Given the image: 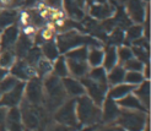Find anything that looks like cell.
Masks as SVG:
<instances>
[{
	"instance_id": "29",
	"label": "cell",
	"mask_w": 151,
	"mask_h": 131,
	"mask_svg": "<svg viewBox=\"0 0 151 131\" xmlns=\"http://www.w3.org/2000/svg\"><path fill=\"white\" fill-rule=\"evenodd\" d=\"M36 69V72H37V76H38L40 79H44L47 77V76L52 75V69H53V61L46 59L44 57H42L38 63L36 64L35 66Z\"/></svg>"
},
{
	"instance_id": "35",
	"label": "cell",
	"mask_w": 151,
	"mask_h": 131,
	"mask_svg": "<svg viewBox=\"0 0 151 131\" xmlns=\"http://www.w3.org/2000/svg\"><path fill=\"white\" fill-rule=\"evenodd\" d=\"M133 50V55L135 59L140 60L142 64H150V49L138 45H130Z\"/></svg>"
},
{
	"instance_id": "25",
	"label": "cell",
	"mask_w": 151,
	"mask_h": 131,
	"mask_svg": "<svg viewBox=\"0 0 151 131\" xmlns=\"http://www.w3.org/2000/svg\"><path fill=\"white\" fill-rule=\"evenodd\" d=\"M124 76H125V69L123 65H116L114 67H112L111 70L107 71V84L108 87L111 86H116L124 82Z\"/></svg>"
},
{
	"instance_id": "7",
	"label": "cell",
	"mask_w": 151,
	"mask_h": 131,
	"mask_svg": "<svg viewBox=\"0 0 151 131\" xmlns=\"http://www.w3.org/2000/svg\"><path fill=\"white\" fill-rule=\"evenodd\" d=\"M80 81L85 87V94L91 99L96 105L101 107L103 104V102H104V99L107 98L108 88H109L108 84L95 82L92 80H90L87 76L80 79Z\"/></svg>"
},
{
	"instance_id": "14",
	"label": "cell",
	"mask_w": 151,
	"mask_h": 131,
	"mask_svg": "<svg viewBox=\"0 0 151 131\" xmlns=\"http://www.w3.org/2000/svg\"><path fill=\"white\" fill-rule=\"evenodd\" d=\"M62 82L68 98H79L85 94V87L80 80L71 77V76H66V77L62 79Z\"/></svg>"
},
{
	"instance_id": "22",
	"label": "cell",
	"mask_w": 151,
	"mask_h": 131,
	"mask_svg": "<svg viewBox=\"0 0 151 131\" xmlns=\"http://www.w3.org/2000/svg\"><path fill=\"white\" fill-rule=\"evenodd\" d=\"M117 105L119 108H122V109H130V110H142V112H146L145 108L142 107V104L139 102V99L133 94V92L129 94H127L125 97L118 99L116 101ZM149 113V112H146Z\"/></svg>"
},
{
	"instance_id": "23",
	"label": "cell",
	"mask_w": 151,
	"mask_h": 131,
	"mask_svg": "<svg viewBox=\"0 0 151 131\" xmlns=\"http://www.w3.org/2000/svg\"><path fill=\"white\" fill-rule=\"evenodd\" d=\"M135 87L132 86V84H128L125 82H122L119 84H116V86H111L108 88V94L107 97H109L113 101H118V99L125 97L127 94H129L133 92Z\"/></svg>"
},
{
	"instance_id": "20",
	"label": "cell",
	"mask_w": 151,
	"mask_h": 131,
	"mask_svg": "<svg viewBox=\"0 0 151 131\" xmlns=\"http://www.w3.org/2000/svg\"><path fill=\"white\" fill-rule=\"evenodd\" d=\"M103 45L102 47H97V45H91L87 47V57L86 61L88 67H97L102 66L103 63Z\"/></svg>"
},
{
	"instance_id": "16",
	"label": "cell",
	"mask_w": 151,
	"mask_h": 131,
	"mask_svg": "<svg viewBox=\"0 0 151 131\" xmlns=\"http://www.w3.org/2000/svg\"><path fill=\"white\" fill-rule=\"evenodd\" d=\"M5 130L6 131H25V127L22 125L19 107H14L7 109L6 119H5Z\"/></svg>"
},
{
	"instance_id": "39",
	"label": "cell",
	"mask_w": 151,
	"mask_h": 131,
	"mask_svg": "<svg viewBox=\"0 0 151 131\" xmlns=\"http://www.w3.org/2000/svg\"><path fill=\"white\" fill-rule=\"evenodd\" d=\"M144 65L140 60L135 59V58H132L130 60H128L127 63L123 64V67L125 69V71H142V69H144Z\"/></svg>"
},
{
	"instance_id": "47",
	"label": "cell",
	"mask_w": 151,
	"mask_h": 131,
	"mask_svg": "<svg viewBox=\"0 0 151 131\" xmlns=\"http://www.w3.org/2000/svg\"><path fill=\"white\" fill-rule=\"evenodd\" d=\"M75 1L78 3V5H79L80 7H82V9L86 11V0H75Z\"/></svg>"
},
{
	"instance_id": "6",
	"label": "cell",
	"mask_w": 151,
	"mask_h": 131,
	"mask_svg": "<svg viewBox=\"0 0 151 131\" xmlns=\"http://www.w3.org/2000/svg\"><path fill=\"white\" fill-rule=\"evenodd\" d=\"M123 9L133 24L141 25L150 11V3L144 0H123Z\"/></svg>"
},
{
	"instance_id": "10",
	"label": "cell",
	"mask_w": 151,
	"mask_h": 131,
	"mask_svg": "<svg viewBox=\"0 0 151 131\" xmlns=\"http://www.w3.org/2000/svg\"><path fill=\"white\" fill-rule=\"evenodd\" d=\"M86 12L88 14L90 17H92L97 21H103L113 17V15L116 12V5L112 4L111 1L90 5L86 7Z\"/></svg>"
},
{
	"instance_id": "26",
	"label": "cell",
	"mask_w": 151,
	"mask_h": 131,
	"mask_svg": "<svg viewBox=\"0 0 151 131\" xmlns=\"http://www.w3.org/2000/svg\"><path fill=\"white\" fill-rule=\"evenodd\" d=\"M124 36H125V41L124 44L130 45L134 41L139 39V38L144 37V29H142V25L139 24H133L124 31Z\"/></svg>"
},
{
	"instance_id": "48",
	"label": "cell",
	"mask_w": 151,
	"mask_h": 131,
	"mask_svg": "<svg viewBox=\"0 0 151 131\" xmlns=\"http://www.w3.org/2000/svg\"><path fill=\"white\" fill-rule=\"evenodd\" d=\"M144 1H145V3H150V0H144Z\"/></svg>"
},
{
	"instance_id": "45",
	"label": "cell",
	"mask_w": 151,
	"mask_h": 131,
	"mask_svg": "<svg viewBox=\"0 0 151 131\" xmlns=\"http://www.w3.org/2000/svg\"><path fill=\"white\" fill-rule=\"evenodd\" d=\"M108 0H86V7L90 5H95V4H101V3H106Z\"/></svg>"
},
{
	"instance_id": "5",
	"label": "cell",
	"mask_w": 151,
	"mask_h": 131,
	"mask_svg": "<svg viewBox=\"0 0 151 131\" xmlns=\"http://www.w3.org/2000/svg\"><path fill=\"white\" fill-rule=\"evenodd\" d=\"M52 120L68 126L82 127L80 126L76 118V101L75 98H68L58 109L52 114Z\"/></svg>"
},
{
	"instance_id": "34",
	"label": "cell",
	"mask_w": 151,
	"mask_h": 131,
	"mask_svg": "<svg viewBox=\"0 0 151 131\" xmlns=\"http://www.w3.org/2000/svg\"><path fill=\"white\" fill-rule=\"evenodd\" d=\"M82 127H75V126H68L64 124H60L54 120H49L42 131H80Z\"/></svg>"
},
{
	"instance_id": "43",
	"label": "cell",
	"mask_w": 151,
	"mask_h": 131,
	"mask_svg": "<svg viewBox=\"0 0 151 131\" xmlns=\"http://www.w3.org/2000/svg\"><path fill=\"white\" fill-rule=\"evenodd\" d=\"M6 113H7V108H5V107H0V131H6V130H5Z\"/></svg>"
},
{
	"instance_id": "11",
	"label": "cell",
	"mask_w": 151,
	"mask_h": 131,
	"mask_svg": "<svg viewBox=\"0 0 151 131\" xmlns=\"http://www.w3.org/2000/svg\"><path fill=\"white\" fill-rule=\"evenodd\" d=\"M24 89L25 82H19L12 89H10L9 92H6L5 94L0 97V107H5L7 109L19 107L22 99H24Z\"/></svg>"
},
{
	"instance_id": "44",
	"label": "cell",
	"mask_w": 151,
	"mask_h": 131,
	"mask_svg": "<svg viewBox=\"0 0 151 131\" xmlns=\"http://www.w3.org/2000/svg\"><path fill=\"white\" fill-rule=\"evenodd\" d=\"M47 6L53 7V9H60L62 7V0H43Z\"/></svg>"
},
{
	"instance_id": "31",
	"label": "cell",
	"mask_w": 151,
	"mask_h": 131,
	"mask_svg": "<svg viewBox=\"0 0 151 131\" xmlns=\"http://www.w3.org/2000/svg\"><path fill=\"white\" fill-rule=\"evenodd\" d=\"M16 60H17L16 54H15V52L12 49L0 52V67L10 70V67L15 64Z\"/></svg>"
},
{
	"instance_id": "17",
	"label": "cell",
	"mask_w": 151,
	"mask_h": 131,
	"mask_svg": "<svg viewBox=\"0 0 151 131\" xmlns=\"http://www.w3.org/2000/svg\"><path fill=\"white\" fill-rule=\"evenodd\" d=\"M133 94L139 99V102L145 108V110L150 113V96H151V83L150 80H144L140 84L135 86Z\"/></svg>"
},
{
	"instance_id": "12",
	"label": "cell",
	"mask_w": 151,
	"mask_h": 131,
	"mask_svg": "<svg viewBox=\"0 0 151 131\" xmlns=\"http://www.w3.org/2000/svg\"><path fill=\"white\" fill-rule=\"evenodd\" d=\"M19 36H20V27L17 24L4 28L1 31V34H0V52L14 49Z\"/></svg>"
},
{
	"instance_id": "24",
	"label": "cell",
	"mask_w": 151,
	"mask_h": 131,
	"mask_svg": "<svg viewBox=\"0 0 151 131\" xmlns=\"http://www.w3.org/2000/svg\"><path fill=\"white\" fill-rule=\"evenodd\" d=\"M19 19V10L12 9H0V29H4L9 26L16 25Z\"/></svg>"
},
{
	"instance_id": "21",
	"label": "cell",
	"mask_w": 151,
	"mask_h": 131,
	"mask_svg": "<svg viewBox=\"0 0 151 131\" xmlns=\"http://www.w3.org/2000/svg\"><path fill=\"white\" fill-rule=\"evenodd\" d=\"M33 47V41L31 38H28L26 36H24L20 32V36L17 38V42L14 47V52L16 54V58L17 59H25L26 54L28 53V50Z\"/></svg>"
},
{
	"instance_id": "49",
	"label": "cell",
	"mask_w": 151,
	"mask_h": 131,
	"mask_svg": "<svg viewBox=\"0 0 151 131\" xmlns=\"http://www.w3.org/2000/svg\"><path fill=\"white\" fill-rule=\"evenodd\" d=\"M0 34H1V29H0Z\"/></svg>"
},
{
	"instance_id": "41",
	"label": "cell",
	"mask_w": 151,
	"mask_h": 131,
	"mask_svg": "<svg viewBox=\"0 0 151 131\" xmlns=\"http://www.w3.org/2000/svg\"><path fill=\"white\" fill-rule=\"evenodd\" d=\"M92 131H125V130L113 122V124H100L95 126Z\"/></svg>"
},
{
	"instance_id": "30",
	"label": "cell",
	"mask_w": 151,
	"mask_h": 131,
	"mask_svg": "<svg viewBox=\"0 0 151 131\" xmlns=\"http://www.w3.org/2000/svg\"><path fill=\"white\" fill-rule=\"evenodd\" d=\"M87 77L95 82L99 83H106L107 84V71L103 66H97V67H90L87 72Z\"/></svg>"
},
{
	"instance_id": "18",
	"label": "cell",
	"mask_w": 151,
	"mask_h": 131,
	"mask_svg": "<svg viewBox=\"0 0 151 131\" xmlns=\"http://www.w3.org/2000/svg\"><path fill=\"white\" fill-rule=\"evenodd\" d=\"M62 7L66 16L74 21H81L86 16V11L78 5L75 0H62Z\"/></svg>"
},
{
	"instance_id": "37",
	"label": "cell",
	"mask_w": 151,
	"mask_h": 131,
	"mask_svg": "<svg viewBox=\"0 0 151 131\" xmlns=\"http://www.w3.org/2000/svg\"><path fill=\"white\" fill-rule=\"evenodd\" d=\"M145 80L144 75L140 71H125V76H124V82L128 84H132V86H138L142 81Z\"/></svg>"
},
{
	"instance_id": "2",
	"label": "cell",
	"mask_w": 151,
	"mask_h": 131,
	"mask_svg": "<svg viewBox=\"0 0 151 131\" xmlns=\"http://www.w3.org/2000/svg\"><path fill=\"white\" fill-rule=\"evenodd\" d=\"M55 43L60 54H65L66 52L75 49L78 47H82V45H86V47H91V45L102 47V45H104L102 42L96 39L95 37L76 29H69L62 33H57Z\"/></svg>"
},
{
	"instance_id": "3",
	"label": "cell",
	"mask_w": 151,
	"mask_h": 131,
	"mask_svg": "<svg viewBox=\"0 0 151 131\" xmlns=\"http://www.w3.org/2000/svg\"><path fill=\"white\" fill-rule=\"evenodd\" d=\"M76 101V118L80 126L82 127H95L101 124V107L96 105L86 94Z\"/></svg>"
},
{
	"instance_id": "42",
	"label": "cell",
	"mask_w": 151,
	"mask_h": 131,
	"mask_svg": "<svg viewBox=\"0 0 151 131\" xmlns=\"http://www.w3.org/2000/svg\"><path fill=\"white\" fill-rule=\"evenodd\" d=\"M37 31H38V28H36V27L32 26V25L22 26V27L20 28V32L24 34V36H26V37H28V38H31L32 41H33V37H35L36 33H37Z\"/></svg>"
},
{
	"instance_id": "19",
	"label": "cell",
	"mask_w": 151,
	"mask_h": 131,
	"mask_svg": "<svg viewBox=\"0 0 151 131\" xmlns=\"http://www.w3.org/2000/svg\"><path fill=\"white\" fill-rule=\"evenodd\" d=\"M103 63L102 66L106 69V71L111 70L112 67L118 65V55H117V47L112 44L103 45Z\"/></svg>"
},
{
	"instance_id": "40",
	"label": "cell",
	"mask_w": 151,
	"mask_h": 131,
	"mask_svg": "<svg viewBox=\"0 0 151 131\" xmlns=\"http://www.w3.org/2000/svg\"><path fill=\"white\" fill-rule=\"evenodd\" d=\"M25 5V0H0V9L19 10Z\"/></svg>"
},
{
	"instance_id": "46",
	"label": "cell",
	"mask_w": 151,
	"mask_h": 131,
	"mask_svg": "<svg viewBox=\"0 0 151 131\" xmlns=\"http://www.w3.org/2000/svg\"><path fill=\"white\" fill-rule=\"evenodd\" d=\"M7 75H9V70H6V69L0 67V81H1L4 77H6Z\"/></svg>"
},
{
	"instance_id": "36",
	"label": "cell",
	"mask_w": 151,
	"mask_h": 131,
	"mask_svg": "<svg viewBox=\"0 0 151 131\" xmlns=\"http://www.w3.org/2000/svg\"><path fill=\"white\" fill-rule=\"evenodd\" d=\"M19 82H21V81H19L16 77H14V76L10 74L7 75L6 77H4L1 81H0V97L3 94H5L6 92H9L10 89H12Z\"/></svg>"
},
{
	"instance_id": "33",
	"label": "cell",
	"mask_w": 151,
	"mask_h": 131,
	"mask_svg": "<svg viewBox=\"0 0 151 131\" xmlns=\"http://www.w3.org/2000/svg\"><path fill=\"white\" fill-rule=\"evenodd\" d=\"M117 55H118V64H120V65H123L128 60L134 58L132 47L130 45H127V44L118 45L117 47Z\"/></svg>"
},
{
	"instance_id": "38",
	"label": "cell",
	"mask_w": 151,
	"mask_h": 131,
	"mask_svg": "<svg viewBox=\"0 0 151 131\" xmlns=\"http://www.w3.org/2000/svg\"><path fill=\"white\" fill-rule=\"evenodd\" d=\"M42 52H41V48L37 47V45H33V47L28 50V53L26 54L25 57V60L27 61V63L31 65V66H36V64L38 63V60L42 58Z\"/></svg>"
},
{
	"instance_id": "8",
	"label": "cell",
	"mask_w": 151,
	"mask_h": 131,
	"mask_svg": "<svg viewBox=\"0 0 151 131\" xmlns=\"http://www.w3.org/2000/svg\"><path fill=\"white\" fill-rule=\"evenodd\" d=\"M22 101L27 102L28 104L40 107L43 104V83L42 79L35 77L25 82L24 89V99Z\"/></svg>"
},
{
	"instance_id": "13",
	"label": "cell",
	"mask_w": 151,
	"mask_h": 131,
	"mask_svg": "<svg viewBox=\"0 0 151 131\" xmlns=\"http://www.w3.org/2000/svg\"><path fill=\"white\" fill-rule=\"evenodd\" d=\"M120 108L117 105L116 101H113L109 97L104 99L103 104L101 105V124H113L116 122Z\"/></svg>"
},
{
	"instance_id": "32",
	"label": "cell",
	"mask_w": 151,
	"mask_h": 131,
	"mask_svg": "<svg viewBox=\"0 0 151 131\" xmlns=\"http://www.w3.org/2000/svg\"><path fill=\"white\" fill-rule=\"evenodd\" d=\"M125 41V36H124V29L119 28V27H114L107 36V44H112V45H118L124 44Z\"/></svg>"
},
{
	"instance_id": "28",
	"label": "cell",
	"mask_w": 151,
	"mask_h": 131,
	"mask_svg": "<svg viewBox=\"0 0 151 131\" xmlns=\"http://www.w3.org/2000/svg\"><path fill=\"white\" fill-rule=\"evenodd\" d=\"M52 75L57 76L59 79H64L66 76H69V72H68V67H66V61L63 54L53 61V69H52Z\"/></svg>"
},
{
	"instance_id": "15",
	"label": "cell",
	"mask_w": 151,
	"mask_h": 131,
	"mask_svg": "<svg viewBox=\"0 0 151 131\" xmlns=\"http://www.w3.org/2000/svg\"><path fill=\"white\" fill-rule=\"evenodd\" d=\"M65 58V57H64ZM66 67H68V72H69V76L75 79H82L85 77L88 72V65L86 60H74V59H66Z\"/></svg>"
},
{
	"instance_id": "1",
	"label": "cell",
	"mask_w": 151,
	"mask_h": 131,
	"mask_svg": "<svg viewBox=\"0 0 151 131\" xmlns=\"http://www.w3.org/2000/svg\"><path fill=\"white\" fill-rule=\"evenodd\" d=\"M43 83V108L48 114H53L66 99L68 94L64 89L62 79L54 75H49L42 79Z\"/></svg>"
},
{
	"instance_id": "4",
	"label": "cell",
	"mask_w": 151,
	"mask_h": 131,
	"mask_svg": "<svg viewBox=\"0 0 151 131\" xmlns=\"http://www.w3.org/2000/svg\"><path fill=\"white\" fill-rule=\"evenodd\" d=\"M150 119V113L142 110H130L120 108L119 115L114 124L125 131H142L146 121Z\"/></svg>"
},
{
	"instance_id": "9",
	"label": "cell",
	"mask_w": 151,
	"mask_h": 131,
	"mask_svg": "<svg viewBox=\"0 0 151 131\" xmlns=\"http://www.w3.org/2000/svg\"><path fill=\"white\" fill-rule=\"evenodd\" d=\"M9 74L16 77L21 82H27L28 80H32L35 77H38L36 72V69L29 65L25 59H17L15 64L10 67Z\"/></svg>"
},
{
	"instance_id": "27",
	"label": "cell",
	"mask_w": 151,
	"mask_h": 131,
	"mask_svg": "<svg viewBox=\"0 0 151 131\" xmlns=\"http://www.w3.org/2000/svg\"><path fill=\"white\" fill-rule=\"evenodd\" d=\"M40 48L42 52V55L50 61H54L60 55L59 49H58L57 43H55V39L49 41V42H44L42 45H40Z\"/></svg>"
}]
</instances>
